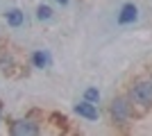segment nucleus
<instances>
[{
    "label": "nucleus",
    "instance_id": "1",
    "mask_svg": "<svg viewBox=\"0 0 152 136\" xmlns=\"http://www.w3.org/2000/svg\"><path fill=\"white\" fill-rule=\"evenodd\" d=\"M129 97H132L134 104H139L143 109L150 107L152 104V82H139V84L129 91Z\"/></svg>",
    "mask_w": 152,
    "mask_h": 136
},
{
    "label": "nucleus",
    "instance_id": "2",
    "mask_svg": "<svg viewBox=\"0 0 152 136\" xmlns=\"http://www.w3.org/2000/svg\"><path fill=\"white\" fill-rule=\"evenodd\" d=\"M111 118L118 125H125L129 120V102H127L125 97H116L114 102H111Z\"/></svg>",
    "mask_w": 152,
    "mask_h": 136
},
{
    "label": "nucleus",
    "instance_id": "3",
    "mask_svg": "<svg viewBox=\"0 0 152 136\" xmlns=\"http://www.w3.org/2000/svg\"><path fill=\"white\" fill-rule=\"evenodd\" d=\"M136 18H139V9H136L134 2H127V5L121 7V12H118V23H121V25H129V23H134Z\"/></svg>",
    "mask_w": 152,
    "mask_h": 136
},
{
    "label": "nucleus",
    "instance_id": "4",
    "mask_svg": "<svg viewBox=\"0 0 152 136\" xmlns=\"http://www.w3.org/2000/svg\"><path fill=\"white\" fill-rule=\"evenodd\" d=\"M12 134L14 136H37L39 134V127L30 120H18V123L12 125Z\"/></svg>",
    "mask_w": 152,
    "mask_h": 136
},
{
    "label": "nucleus",
    "instance_id": "5",
    "mask_svg": "<svg viewBox=\"0 0 152 136\" xmlns=\"http://www.w3.org/2000/svg\"><path fill=\"white\" fill-rule=\"evenodd\" d=\"M75 113H80V116L86 118V120H95V118H98V109H95V104L89 102V100L77 102L75 104Z\"/></svg>",
    "mask_w": 152,
    "mask_h": 136
},
{
    "label": "nucleus",
    "instance_id": "6",
    "mask_svg": "<svg viewBox=\"0 0 152 136\" xmlns=\"http://www.w3.org/2000/svg\"><path fill=\"white\" fill-rule=\"evenodd\" d=\"M5 16H7V23H9L12 27H20V25H23V20H25V16H23L20 9H9Z\"/></svg>",
    "mask_w": 152,
    "mask_h": 136
},
{
    "label": "nucleus",
    "instance_id": "7",
    "mask_svg": "<svg viewBox=\"0 0 152 136\" xmlns=\"http://www.w3.org/2000/svg\"><path fill=\"white\" fill-rule=\"evenodd\" d=\"M32 64L37 66V68H45V66L50 64V57H48V52H43V50L34 52V55H32Z\"/></svg>",
    "mask_w": 152,
    "mask_h": 136
},
{
    "label": "nucleus",
    "instance_id": "8",
    "mask_svg": "<svg viewBox=\"0 0 152 136\" xmlns=\"http://www.w3.org/2000/svg\"><path fill=\"white\" fill-rule=\"evenodd\" d=\"M37 18L39 20H50L52 18V9L48 5H39L37 7Z\"/></svg>",
    "mask_w": 152,
    "mask_h": 136
},
{
    "label": "nucleus",
    "instance_id": "9",
    "mask_svg": "<svg viewBox=\"0 0 152 136\" xmlns=\"http://www.w3.org/2000/svg\"><path fill=\"white\" fill-rule=\"evenodd\" d=\"M84 100H89V102H98V100H100L98 89H86V91H84Z\"/></svg>",
    "mask_w": 152,
    "mask_h": 136
},
{
    "label": "nucleus",
    "instance_id": "10",
    "mask_svg": "<svg viewBox=\"0 0 152 136\" xmlns=\"http://www.w3.org/2000/svg\"><path fill=\"white\" fill-rule=\"evenodd\" d=\"M57 2H59V5H66V2H68V0H57Z\"/></svg>",
    "mask_w": 152,
    "mask_h": 136
}]
</instances>
